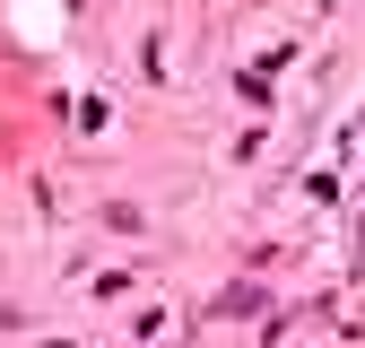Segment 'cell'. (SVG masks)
<instances>
[{"mask_svg": "<svg viewBox=\"0 0 365 348\" xmlns=\"http://www.w3.org/2000/svg\"><path fill=\"white\" fill-rule=\"evenodd\" d=\"M209 314H217V322H252V314H269V296H261V287H226Z\"/></svg>", "mask_w": 365, "mask_h": 348, "instance_id": "cell-1", "label": "cell"}]
</instances>
